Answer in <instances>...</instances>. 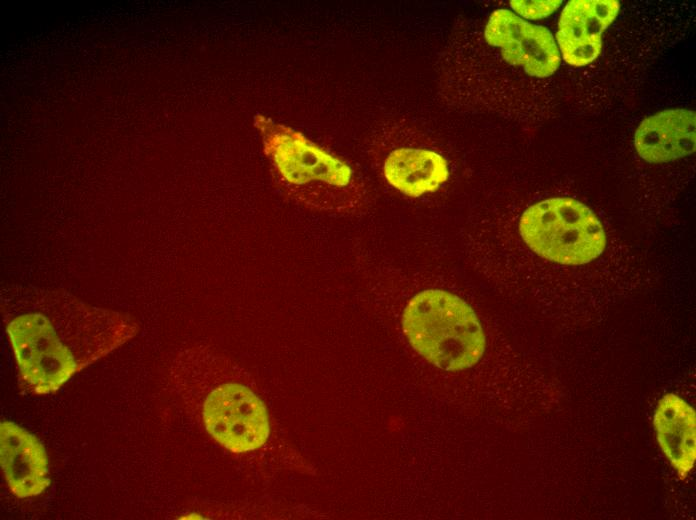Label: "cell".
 Returning <instances> with one entry per match:
<instances>
[{
    "label": "cell",
    "instance_id": "6da1fadb",
    "mask_svg": "<svg viewBox=\"0 0 696 520\" xmlns=\"http://www.w3.org/2000/svg\"><path fill=\"white\" fill-rule=\"evenodd\" d=\"M1 311L21 381L34 394L57 391L138 331L129 315L59 289L5 286Z\"/></svg>",
    "mask_w": 696,
    "mask_h": 520
},
{
    "label": "cell",
    "instance_id": "7a4b0ae2",
    "mask_svg": "<svg viewBox=\"0 0 696 520\" xmlns=\"http://www.w3.org/2000/svg\"><path fill=\"white\" fill-rule=\"evenodd\" d=\"M253 123L272 179L288 200L330 215H352L364 209L367 189L345 161L302 132L261 113Z\"/></svg>",
    "mask_w": 696,
    "mask_h": 520
},
{
    "label": "cell",
    "instance_id": "3957f363",
    "mask_svg": "<svg viewBox=\"0 0 696 520\" xmlns=\"http://www.w3.org/2000/svg\"><path fill=\"white\" fill-rule=\"evenodd\" d=\"M189 350L210 382L200 409L207 433L232 453L260 451L270 439V418L250 374L206 348Z\"/></svg>",
    "mask_w": 696,
    "mask_h": 520
},
{
    "label": "cell",
    "instance_id": "277c9868",
    "mask_svg": "<svg viewBox=\"0 0 696 520\" xmlns=\"http://www.w3.org/2000/svg\"><path fill=\"white\" fill-rule=\"evenodd\" d=\"M402 328L412 348L445 371L471 368L485 351L477 314L466 301L445 290L415 294L404 308Z\"/></svg>",
    "mask_w": 696,
    "mask_h": 520
},
{
    "label": "cell",
    "instance_id": "5b68a950",
    "mask_svg": "<svg viewBox=\"0 0 696 520\" xmlns=\"http://www.w3.org/2000/svg\"><path fill=\"white\" fill-rule=\"evenodd\" d=\"M519 232L537 255L565 265L591 262L606 246L599 218L570 197L545 199L528 207L521 215Z\"/></svg>",
    "mask_w": 696,
    "mask_h": 520
},
{
    "label": "cell",
    "instance_id": "8992f818",
    "mask_svg": "<svg viewBox=\"0 0 696 520\" xmlns=\"http://www.w3.org/2000/svg\"><path fill=\"white\" fill-rule=\"evenodd\" d=\"M483 38L507 64L521 68L530 77H548L560 64V53L551 32L507 9L489 15Z\"/></svg>",
    "mask_w": 696,
    "mask_h": 520
},
{
    "label": "cell",
    "instance_id": "52a82bcc",
    "mask_svg": "<svg viewBox=\"0 0 696 520\" xmlns=\"http://www.w3.org/2000/svg\"><path fill=\"white\" fill-rule=\"evenodd\" d=\"M620 9L617 0H572L564 7L557 41L564 60L572 66H585L601 52L602 33Z\"/></svg>",
    "mask_w": 696,
    "mask_h": 520
},
{
    "label": "cell",
    "instance_id": "ba28073f",
    "mask_svg": "<svg viewBox=\"0 0 696 520\" xmlns=\"http://www.w3.org/2000/svg\"><path fill=\"white\" fill-rule=\"evenodd\" d=\"M0 461L7 485L18 498L37 496L50 485L44 446L34 434L8 420L0 423Z\"/></svg>",
    "mask_w": 696,
    "mask_h": 520
},
{
    "label": "cell",
    "instance_id": "9c48e42d",
    "mask_svg": "<svg viewBox=\"0 0 696 520\" xmlns=\"http://www.w3.org/2000/svg\"><path fill=\"white\" fill-rule=\"evenodd\" d=\"M695 129L694 111L666 109L641 121L634 134V146L649 163L670 162L695 151Z\"/></svg>",
    "mask_w": 696,
    "mask_h": 520
},
{
    "label": "cell",
    "instance_id": "30bf717a",
    "mask_svg": "<svg viewBox=\"0 0 696 520\" xmlns=\"http://www.w3.org/2000/svg\"><path fill=\"white\" fill-rule=\"evenodd\" d=\"M658 445L678 477L684 480L696 461V414L683 398L667 393L658 401L653 417Z\"/></svg>",
    "mask_w": 696,
    "mask_h": 520
},
{
    "label": "cell",
    "instance_id": "8fae6325",
    "mask_svg": "<svg viewBox=\"0 0 696 520\" xmlns=\"http://www.w3.org/2000/svg\"><path fill=\"white\" fill-rule=\"evenodd\" d=\"M387 182L411 197L435 192L449 177L446 159L431 150L420 148L395 149L383 163Z\"/></svg>",
    "mask_w": 696,
    "mask_h": 520
},
{
    "label": "cell",
    "instance_id": "7c38bea8",
    "mask_svg": "<svg viewBox=\"0 0 696 520\" xmlns=\"http://www.w3.org/2000/svg\"><path fill=\"white\" fill-rule=\"evenodd\" d=\"M561 0H513L510 1L511 8L519 17L530 20H539L551 15L561 5Z\"/></svg>",
    "mask_w": 696,
    "mask_h": 520
}]
</instances>
